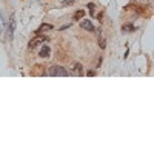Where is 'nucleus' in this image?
I'll return each instance as SVG.
<instances>
[{
  "mask_svg": "<svg viewBox=\"0 0 154 154\" xmlns=\"http://www.w3.org/2000/svg\"><path fill=\"white\" fill-rule=\"evenodd\" d=\"M97 32H99V46H100V48H105V46H106V42H105V38L102 37V34H100V29H99Z\"/></svg>",
  "mask_w": 154,
  "mask_h": 154,
  "instance_id": "10",
  "label": "nucleus"
},
{
  "mask_svg": "<svg viewBox=\"0 0 154 154\" xmlns=\"http://www.w3.org/2000/svg\"><path fill=\"white\" fill-rule=\"evenodd\" d=\"M48 29H53V25H48V23H43L40 28L37 29V32H43V31H48Z\"/></svg>",
  "mask_w": 154,
  "mask_h": 154,
  "instance_id": "7",
  "label": "nucleus"
},
{
  "mask_svg": "<svg viewBox=\"0 0 154 154\" xmlns=\"http://www.w3.org/2000/svg\"><path fill=\"white\" fill-rule=\"evenodd\" d=\"M97 19L102 22V19H103V12H99V16H97Z\"/></svg>",
  "mask_w": 154,
  "mask_h": 154,
  "instance_id": "14",
  "label": "nucleus"
},
{
  "mask_svg": "<svg viewBox=\"0 0 154 154\" xmlns=\"http://www.w3.org/2000/svg\"><path fill=\"white\" fill-rule=\"evenodd\" d=\"M14 29H16V17H14V14L11 16V19H9V26H8V34H6V37L9 38H12V34H14Z\"/></svg>",
  "mask_w": 154,
  "mask_h": 154,
  "instance_id": "3",
  "label": "nucleus"
},
{
  "mask_svg": "<svg viewBox=\"0 0 154 154\" xmlns=\"http://www.w3.org/2000/svg\"><path fill=\"white\" fill-rule=\"evenodd\" d=\"M68 74H71V75H82L83 74V66H82V63H79V62H74V63H71V66H69V69H68Z\"/></svg>",
  "mask_w": 154,
  "mask_h": 154,
  "instance_id": "2",
  "label": "nucleus"
},
{
  "mask_svg": "<svg viewBox=\"0 0 154 154\" xmlns=\"http://www.w3.org/2000/svg\"><path fill=\"white\" fill-rule=\"evenodd\" d=\"M43 42H46V37H45V35H38V37L32 38L28 46H29V49H34L37 45H40V43H43Z\"/></svg>",
  "mask_w": 154,
  "mask_h": 154,
  "instance_id": "4",
  "label": "nucleus"
},
{
  "mask_svg": "<svg viewBox=\"0 0 154 154\" xmlns=\"http://www.w3.org/2000/svg\"><path fill=\"white\" fill-rule=\"evenodd\" d=\"M83 16H85V11H83V9H79V11L74 12V19H75V20H80Z\"/></svg>",
  "mask_w": 154,
  "mask_h": 154,
  "instance_id": "8",
  "label": "nucleus"
},
{
  "mask_svg": "<svg viewBox=\"0 0 154 154\" xmlns=\"http://www.w3.org/2000/svg\"><path fill=\"white\" fill-rule=\"evenodd\" d=\"M49 75H53V77H65V75H68V71L63 66H60V65H53L49 68Z\"/></svg>",
  "mask_w": 154,
  "mask_h": 154,
  "instance_id": "1",
  "label": "nucleus"
},
{
  "mask_svg": "<svg viewBox=\"0 0 154 154\" xmlns=\"http://www.w3.org/2000/svg\"><path fill=\"white\" fill-rule=\"evenodd\" d=\"M86 75H89V77H93V75H96V71H93V69H89V71L86 72Z\"/></svg>",
  "mask_w": 154,
  "mask_h": 154,
  "instance_id": "13",
  "label": "nucleus"
},
{
  "mask_svg": "<svg viewBox=\"0 0 154 154\" xmlns=\"http://www.w3.org/2000/svg\"><path fill=\"white\" fill-rule=\"evenodd\" d=\"M71 3H74V0H63V2H62V5H63V6L71 5Z\"/></svg>",
  "mask_w": 154,
  "mask_h": 154,
  "instance_id": "11",
  "label": "nucleus"
},
{
  "mask_svg": "<svg viewBox=\"0 0 154 154\" xmlns=\"http://www.w3.org/2000/svg\"><path fill=\"white\" fill-rule=\"evenodd\" d=\"M122 29H123V32H133L134 31V26H133V25H130V23H126V25H123V26H122Z\"/></svg>",
  "mask_w": 154,
  "mask_h": 154,
  "instance_id": "9",
  "label": "nucleus"
},
{
  "mask_svg": "<svg viewBox=\"0 0 154 154\" xmlns=\"http://www.w3.org/2000/svg\"><path fill=\"white\" fill-rule=\"evenodd\" d=\"M49 54H51V49H49V46H46V45H43L42 46V49H40V57H49Z\"/></svg>",
  "mask_w": 154,
  "mask_h": 154,
  "instance_id": "6",
  "label": "nucleus"
},
{
  "mask_svg": "<svg viewBox=\"0 0 154 154\" xmlns=\"http://www.w3.org/2000/svg\"><path fill=\"white\" fill-rule=\"evenodd\" d=\"M80 26H82L83 29H86V31H94V25L89 22V20H82V22H80Z\"/></svg>",
  "mask_w": 154,
  "mask_h": 154,
  "instance_id": "5",
  "label": "nucleus"
},
{
  "mask_svg": "<svg viewBox=\"0 0 154 154\" xmlns=\"http://www.w3.org/2000/svg\"><path fill=\"white\" fill-rule=\"evenodd\" d=\"M94 8H96V5H94V3H88V9L91 11V14L94 12Z\"/></svg>",
  "mask_w": 154,
  "mask_h": 154,
  "instance_id": "12",
  "label": "nucleus"
}]
</instances>
